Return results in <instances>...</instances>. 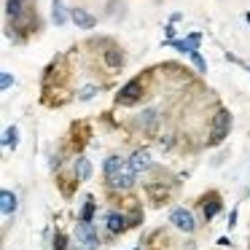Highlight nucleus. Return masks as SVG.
<instances>
[{
  "mask_svg": "<svg viewBox=\"0 0 250 250\" xmlns=\"http://www.w3.org/2000/svg\"><path fill=\"white\" fill-rule=\"evenodd\" d=\"M92 172H94L92 162H89L86 156H78L76 159V180H78V183H86V180L92 178Z\"/></svg>",
  "mask_w": 250,
  "mask_h": 250,
  "instance_id": "nucleus-16",
  "label": "nucleus"
},
{
  "mask_svg": "<svg viewBox=\"0 0 250 250\" xmlns=\"http://www.w3.org/2000/svg\"><path fill=\"white\" fill-rule=\"evenodd\" d=\"M169 223L183 234H194L196 231V218H194V212L186 210V207H175V210L169 212Z\"/></svg>",
  "mask_w": 250,
  "mask_h": 250,
  "instance_id": "nucleus-2",
  "label": "nucleus"
},
{
  "mask_svg": "<svg viewBox=\"0 0 250 250\" xmlns=\"http://www.w3.org/2000/svg\"><path fill=\"white\" fill-rule=\"evenodd\" d=\"M124 167H126V159H121L119 153H110V156L105 159V164H103V175L110 180V178H116Z\"/></svg>",
  "mask_w": 250,
  "mask_h": 250,
  "instance_id": "nucleus-10",
  "label": "nucleus"
},
{
  "mask_svg": "<svg viewBox=\"0 0 250 250\" xmlns=\"http://www.w3.org/2000/svg\"><path fill=\"white\" fill-rule=\"evenodd\" d=\"M237 218H239V212H237V207H234V210L229 212V221H226V226H229V229H234V226H237Z\"/></svg>",
  "mask_w": 250,
  "mask_h": 250,
  "instance_id": "nucleus-26",
  "label": "nucleus"
},
{
  "mask_svg": "<svg viewBox=\"0 0 250 250\" xmlns=\"http://www.w3.org/2000/svg\"><path fill=\"white\" fill-rule=\"evenodd\" d=\"M105 226H108V231L110 234H124L126 229H129V221H126V215L124 212H108L105 215Z\"/></svg>",
  "mask_w": 250,
  "mask_h": 250,
  "instance_id": "nucleus-9",
  "label": "nucleus"
},
{
  "mask_svg": "<svg viewBox=\"0 0 250 250\" xmlns=\"http://www.w3.org/2000/svg\"><path fill=\"white\" fill-rule=\"evenodd\" d=\"M162 46H172L175 51H180V54H194V51H199V43H196V41H191V38H178V41H172V43H169V41H164Z\"/></svg>",
  "mask_w": 250,
  "mask_h": 250,
  "instance_id": "nucleus-15",
  "label": "nucleus"
},
{
  "mask_svg": "<svg viewBox=\"0 0 250 250\" xmlns=\"http://www.w3.org/2000/svg\"><path fill=\"white\" fill-rule=\"evenodd\" d=\"M218 245H221V248H231V239H229V237H221V239H218Z\"/></svg>",
  "mask_w": 250,
  "mask_h": 250,
  "instance_id": "nucleus-29",
  "label": "nucleus"
},
{
  "mask_svg": "<svg viewBox=\"0 0 250 250\" xmlns=\"http://www.w3.org/2000/svg\"><path fill=\"white\" fill-rule=\"evenodd\" d=\"M103 60H105V65H108L110 70H121V67L126 65V54L119 49V46H108V49L103 51Z\"/></svg>",
  "mask_w": 250,
  "mask_h": 250,
  "instance_id": "nucleus-8",
  "label": "nucleus"
},
{
  "mask_svg": "<svg viewBox=\"0 0 250 250\" xmlns=\"http://www.w3.org/2000/svg\"><path fill=\"white\" fill-rule=\"evenodd\" d=\"M94 212H97V202H94V196H86V199H83V210H81V215H78V221H81V223H92Z\"/></svg>",
  "mask_w": 250,
  "mask_h": 250,
  "instance_id": "nucleus-18",
  "label": "nucleus"
},
{
  "mask_svg": "<svg viewBox=\"0 0 250 250\" xmlns=\"http://www.w3.org/2000/svg\"><path fill=\"white\" fill-rule=\"evenodd\" d=\"M70 22L76 24L78 30H94V27H97V17L89 14L86 8H81V6H73L70 8Z\"/></svg>",
  "mask_w": 250,
  "mask_h": 250,
  "instance_id": "nucleus-5",
  "label": "nucleus"
},
{
  "mask_svg": "<svg viewBox=\"0 0 250 250\" xmlns=\"http://www.w3.org/2000/svg\"><path fill=\"white\" fill-rule=\"evenodd\" d=\"M229 129H231V113L221 108L212 116V124H210V146H221L229 137Z\"/></svg>",
  "mask_w": 250,
  "mask_h": 250,
  "instance_id": "nucleus-1",
  "label": "nucleus"
},
{
  "mask_svg": "<svg viewBox=\"0 0 250 250\" xmlns=\"http://www.w3.org/2000/svg\"><path fill=\"white\" fill-rule=\"evenodd\" d=\"M218 212H221V196L207 194L205 199H202V215H205V221H212Z\"/></svg>",
  "mask_w": 250,
  "mask_h": 250,
  "instance_id": "nucleus-12",
  "label": "nucleus"
},
{
  "mask_svg": "<svg viewBox=\"0 0 250 250\" xmlns=\"http://www.w3.org/2000/svg\"><path fill=\"white\" fill-rule=\"evenodd\" d=\"M126 164L132 167V172H135V175H143V172H148V169L153 167V159H151V153H148V151L137 148V151L126 159Z\"/></svg>",
  "mask_w": 250,
  "mask_h": 250,
  "instance_id": "nucleus-6",
  "label": "nucleus"
},
{
  "mask_svg": "<svg viewBox=\"0 0 250 250\" xmlns=\"http://www.w3.org/2000/svg\"><path fill=\"white\" fill-rule=\"evenodd\" d=\"M30 8H33V0H6V17L8 19H19Z\"/></svg>",
  "mask_w": 250,
  "mask_h": 250,
  "instance_id": "nucleus-13",
  "label": "nucleus"
},
{
  "mask_svg": "<svg viewBox=\"0 0 250 250\" xmlns=\"http://www.w3.org/2000/svg\"><path fill=\"white\" fill-rule=\"evenodd\" d=\"M186 38H191V41H196V43H202V33H196V30H194V33H188Z\"/></svg>",
  "mask_w": 250,
  "mask_h": 250,
  "instance_id": "nucleus-28",
  "label": "nucleus"
},
{
  "mask_svg": "<svg viewBox=\"0 0 250 250\" xmlns=\"http://www.w3.org/2000/svg\"><path fill=\"white\" fill-rule=\"evenodd\" d=\"M245 22H248V24H250V14H245Z\"/></svg>",
  "mask_w": 250,
  "mask_h": 250,
  "instance_id": "nucleus-31",
  "label": "nucleus"
},
{
  "mask_svg": "<svg viewBox=\"0 0 250 250\" xmlns=\"http://www.w3.org/2000/svg\"><path fill=\"white\" fill-rule=\"evenodd\" d=\"M76 239H78V245H81L83 250H97L100 248V234H97V229H94V223H81L78 221Z\"/></svg>",
  "mask_w": 250,
  "mask_h": 250,
  "instance_id": "nucleus-3",
  "label": "nucleus"
},
{
  "mask_svg": "<svg viewBox=\"0 0 250 250\" xmlns=\"http://www.w3.org/2000/svg\"><path fill=\"white\" fill-rule=\"evenodd\" d=\"M248 73H250V67H248Z\"/></svg>",
  "mask_w": 250,
  "mask_h": 250,
  "instance_id": "nucleus-32",
  "label": "nucleus"
},
{
  "mask_svg": "<svg viewBox=\"0 0 250 250\" xmlns=\"http://www.w3.org/2000/svg\"><path fill=\"white\" fill-rule=\"evenodd\" d=\"M135 178H137V175L132 172V167L126 164V167L121 169V172L116 175V178H110V180H108V186H110L113 191H129L132 186H135Z\"/></svg>",
  "mask_w": 250,
  "mask_h": 250,
  "instance_id": "nucleus-7",
  "label": "nucleus"
},
{
  "mask_svg": "<svg viewBox=\"0 0 250 250\" xmlns=\"http://www.w3.org/2000/svg\"><path fill=\"white\" fill-rule=\"evenodd\" d=\"M51 22H54L57 27H65V24L70 22V8H65L62 0H51Z\"/></svg>",
  "mask_w": 250,
  "mask_h": 250,
  "instance_id": "nucleus-11",
  "label": "nucleus"
},
{
  "mask_svg": "<svg viewBox=\"0 0 250 250\" xmlns=\"http://www.w3.org/2000/svg\"><path fill=\"white\" fill-rule=\"evenodd\" d=\"M126 221H129V226H140V221H143V210L140 207H135V210L126 215Z\"/></svg>",
  "mask_w": 250,
  "mask_h": 250,
  "instance_id": "nucleus-25",
  "label": "nucleus"
},
{
  "mask_svg": "<svg viewBox=\"0 0 250 250\" xmlns=\"http://www.w3.org/2000/svg\"><path fill=\"white\" fill-rule=\"evenodd\" d=\"M51 250H67V234L57 231V234H54V245H51Z\"/></svg>",
  "mask_w": 250,
  "mask_h": 250,
  "instance_id": "nucleus-22",
  "label": "nucleus"
},
{
  "mask_svg": "<svg viewBox=\"0 0 250 250\" xmlns=\"http://www.w3.org/2000/svg\"><path fill=\"white\" fill-rule=\"evenodd\" d=\"M140 94H143V81H140V78H132V81H126L124 86L119 89L116 103H119V105H135L137 100H140Z\"/></svg>",
  "mask_w": 250,
  "mask_h": 250,
  "instance_id": "nucleus-4",
  "label": "nucleus"
},
{
  "mask_svg": "<svg viewBox=\"0 0 250 250\" xmlns=\"http://www.w3.org/2000/svg\"><path fill=\"white\" fill-rule=\"evenodd\" d=\"M156 124H159V110L156 108H148V110H143V113H140V126L146 132H151Z\"/></svg>",
  "mask_w": 250,
  "mask_h": 250,
  "instance_id": "nucleus-17",
  "label": "nucleus"
},
{
  "mask_svg": "<svg viewBox=\"0 0 250 250\" xmlns=\"http://www.w3.org/2000/svg\"><path fill=\"white\" fill-rule=\"evenodd\" d=\"M17 207H19V196L14 194V191H8V188L0 191V210H3V215H6V218L14 215Z\"/></svg>",
  "mask_w": 250,
  "mask_h": 250,
  "instance_id": "nucleus-14",
  "label": "nucleus"
},
{
  "mask_svg": "<svg viewBox=\"0 0 250 250\" xmlns=\"http://www.w3.org/2000/svg\"><path fill=\"white\" fill-rule=\"evenodd\" d=\"M3 146L11 148V151H17V146H19V129L17 126H8V129L3 132Z\"/></svg>",
  "mask_w": 250,
  "mask_h": 250,
  "instance_id": "nucleus-19",
  "label": "nucleus"
},
{
  "mask_svg": "<svg viewBox=\"0 0 250 250\" xmlns=\"http://www.w3.org/2000/svg\"><path fill=\"white\" fill-rule=\"evenodd\" d=\"M11 86H14V76L3 70V73H0V89H3V92H8Z\"/></svg>",
  "mask_w": 250,
  "mask_h": 250,
  "instance_id": "nucleus-24",
  "label": "nucleus"
},
{
  "mask_svg": "<svg viewBox=\"0 0 250 250\" xmlns=\"http://www.w3.org/2000/svg\"><path fill=\"white\" fill-rule=\"evenodd\" d=\"M191 62H194L196 73H202V76L207 73V60L202 57V51H194V54H191Z\"/></svg>",
  "mask_w": 250,
  "mask_h": 250,
  "instance_id": "nucleus-21",
  "label": "nucleus"
},
{
  "mask_svg": "<svg viewBox=\"0 0 250 250\" xmlns=\"http://www.w3.org/2000/svg\"><path fill=\"white\" fill-rule=\"evenodd\" d=\"M94 94H100V86H97V83H89V86H81V89H78L76 97L81 100V103H89V100H92Z\"/></svg>",
  "mask_w": 250,
  "mask_h": 250,
  "instance_id": "nucleus-20",
  "label": "nucleus"
},
{
  "mask_svg": "<svg viewBox=\"0 0 250 250\" xmlns=\"http://www.w3.org/2000/svg\"><path fill=\"white\" fill-rule=\"evenodd\" d=\"M164 41H169V43H172V41H178V27H175L172 22L164 24Z\"/></svg>",
  "mask_w": 250,
  "mask_h": 250,
  "instance_id": "nucleus-23",
  "label": "nucleus"
},
{
  "mask_svg": "<svg viewBox=\"0 0 250 250\" xmlns=\"http://www.w3.org/2000/svg\"><path fill=\"white\" fill-rule=\"evenodd\" d=\"M159 146H162L164 151H169V148H172V137H167V140H164V137H162V140H159Z\"/></svg>",
  "mask_w": 250,
  "mask_h": 250,
  "instance_id": "nucleus-27",
  "label": "nucleus"
},
{
  "mask_svg": "<svg viewBox=\"0 0 250 250\" xmlns=\"http://www.w3.org/2000/svg\"><path fill=\"white\" fill-rule=\"evenodd\" d=\"M180 19H183V14H178V11H175V14H172V17H169V22H172V24H175V22H180Z\"/></svg>",
  "mask_w": 250,
  "mask_h": 250,
  "instance_id": "nucleus-30",
  "label": "nucleus"
}]
</instances>
